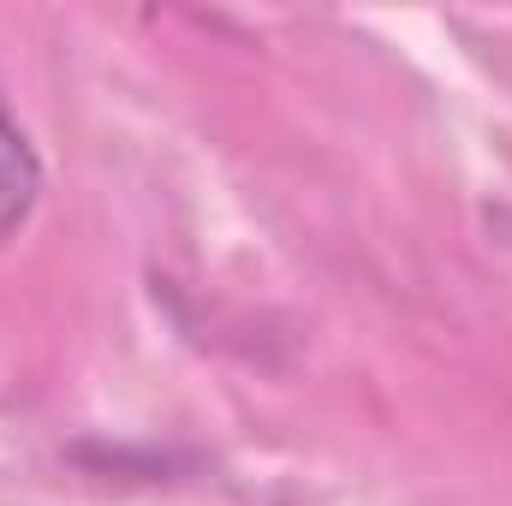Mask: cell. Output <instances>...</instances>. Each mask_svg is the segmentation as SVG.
Here are the masks:
<instances>
[{"label": "cell", "mask_w": 512, "mask_h": 506, "mask_svg": "<svg viewBox=\"0 0 512 506\" xmlns=\"http://www.w3.org/2000/svg\"><path fill=\"white\" fill-rule=\"evenodd\" d=\"M36 191H42L36 155H30V143H24V131L0 114V239L24 227V215H30Z\"/></svg>", "instance_id": "1"}]
</instances>
